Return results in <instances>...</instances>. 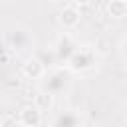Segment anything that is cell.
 <instances>
[{
  "mask_svg": "<svg viewBox=\"0 0 127 127\" xmlns=\"http://www.w3.org/2000/svg\"><path fill=\"white\" fill-rule=\"evenodd\" d=\"M67 75H65V71L64 69H58V67H54V69H46V73L42 75V81H40V89L44 91V93H48V95H58V93H62L65 87H67Z\"/></svg>",
  "mask_w": 127,
  "mask_h": 127,
  "instance_id": "1",
  "label": "cell"
},
{
  "mask_svg": "<svg viewBox=\"0 0 127 127\" xmlns=\"http://www.w3.org/2000/svg\"><path fill=\"white\" fill-rule=\"evenodd\" d=\"M97 62V54L89 48V46H79L75 50V54L69 58V62L65 64L69 71H75V73H81V71H87L95 65Z\"/></svg>",
  "mask_w": 127,
  "mask_h": 127,
  "instance_id": "2",
  "label": "cell"
},
{
  "mask_svg": "<svg viewBox=\"0 0 127 127\" xmlns=\"http://www.w3.org/2000/svg\"><path fill=\"white\" fill-rule=\"evenodd\" d=\"M79 46L75 44V40L71 38V34H67V32H64L58 40H56V46H54V52H56V58H58V64H67L69 62V58L75 54V50H77Z\"/></svg>",
  "mask_w": 127,
  "mask_h": 127,
  "instance_id": "3",
  "label": "cell"
},
{
  "mask_svg": "<svg viewBox=\"0 0 127 127\" xmlns=\"http://www.w3.org/2000/svg\"><path fill=\"white\" fill-rule=\"evenodd\" d=\"M52 127H81V117L73 109H64L52 119Z\"/></svg>",
  "mask_w": 127,
  "mask_h": 127,
  "instance_id": "4",
  "label": "cell"
},
{
  "mask_svg": "<svg viewBox=\"0 0 127 127\" xmlns=\"http://www.w3.org/2000/svg\"><path fill=\"white\" fill-rule=\"evenodd\" d=\"M30 42H32L30 34H28L26 30H22V28H14V30L8 34V44H10V48L16 50V52L26 50V48L30 46Z\"/></svg>",
  "mask_w": 127,
  "mask_h": 127,
  "instance_id": "5",
  "label": "cell"
},
{
  "mask_svg": "<svg viewBox=\"0 0 127 127\" xmlns=\"http://www.w3.org/2000/svg\"><path fill=\"white\" fill-rule=\"evenodd\" d=\"M18 121L24 127H38L40 121H42V111L36 105H26V107H22V111L18 115Z\"/></svg>",
  "mask_w": 127,
  "mask_h": 127,
  "instance_id": "6",
  "label": "cell"
},
{
  "mask_svg": "<svg viewBox=\"0 0 127 127\" xmlns=\"http://www.w3.org/2000/svg\"><path fill=\"white\" fill-rule=\"evenodd\" d=\"M79 18H81V14H79L77 6H73V4L64 6V10L60 12V22H62V26L65 30H73L79 24Z\"/></svg>",
  "mask_w": 127,
  "mask_h": 127,
  "instance_id": "7",
  "label": "cell"
},
{
  "mask_svg": "<svg viewBox=\"0 0 127 127\" xmlns=\"http://www.w3.org/2000/svg\"><path fill=\"white\" fill-rule=\"evenodd\" d=\"M22 71H24L26 77L40 79V77L46 73V67H44V64H42L38 58H30V60H26V64L22 65Z\"/></svg>",
  "mask_w": 127,
  "mask_h": 127,
  "instance_id": "8",
  "label": "cell"
},
{
  "mask_svg": "<svg viewBox=\"0 0 127 127\" xmlns=\"http://www.w3.org/2000/svg\"><path fill=\"white\" fill-rule=\"evenodd\" d=\"M107 12L111 18H125L127 16V2L125 0H109L107 4Z\"/></svg>",
  "mask_w": 127,
  "mask_h": 127,
  "instance_id": "9",
  "label": "cell"
},
{
  "mask_svg": "<svg viewBox=\"0 0 127 127\" xmlns=\"http://www.w3.org/2000/svg\"><path fill=\"white\" fill-rule=\"evenodd\" d=\"M4 58H6V46H4L2 42H0V62H2Z\"/></svg>",
  "mask_w": 127,
  "mask_h": 127,
  "instance_id": "10",
  "label": "cell"
},
{
  "mask_svg": "<svg viewBox=\"0 0 127 127\" xmlns=\"http://www.w3.org/2000/svg\"><path fill=\"white\" fill-rule=\"evenodd\" d=\"M121 54H123V56L127 58V38H125V40L121 42Z\"/></svg>",
  "mask_w": 127,
  "mask_h": 127,
  "instance_id": "11",
  "label": "cell"
},
{
  "mask_svg": "<svg viewBox=\"0 0 127 127\" xmlns=\"http://www.w3.org/2000/svg\"><path fill=\"white\" fill-rule=\"evenodd\" d=\"M4 127H12V121H10V119H6V121H4Z\"/></svg>",
  "mask_w": 127,
  "mask_h": 127,
  "instance_id": "12",
  "label": "cell"
},
{
  "mask_svg": "<svg viewBox=\"0 0 127 127\" xmlns=\"http://www.w3.org/2000/svg\"><path fill=\"white\" fill-rule=\"evenodd\" d=\"M73 2H75V4H87L89 0H73Z\"/></svg>",
  "mask_w": 127,
  "mask_h": 127,
  "instance_id": "13",
  "label": "cell"
},
{
  "mask_svg": "<svg viewBox=\"0 0 127 127\" xmlns=\"http://www.w3.org/2000/svg\"><path fill=\"white\" fill-rule=\"evenodd\" d=\"M54 2H64V4L67 6V4H69V2H73V0H54Z\"/></svg>",
  "mask_w": 127,
  "mask_h": 127,
  "instance_id": "14",
  "label": "cell"
},
{
  "mask_svg": "<svg viewBox=\"0 0 127 127\" xmlns=\"http://www.w3.org/2000/svg\"><path fill=\"white\" fill-rule=\"evenodd\" d=\"M125 113H127V107H125Z\"/></svg>",
  "mask_w": 127,
  "mask_h": 127,
  "instance_id": "15",
  "label": "cell"
}]
</instances>
